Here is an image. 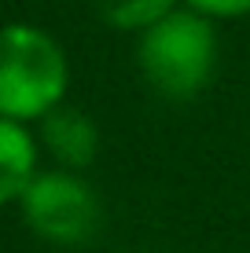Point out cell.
I'll return each instance as SVG.
<instances>
[{"instance_id":"1","label":"cell","mask_w":250,"mask_h":253,"mask_svg":"<svg viewBox=\"0 0 250 253\" xmlns=\"http://www.w3.org/2000/svg\"><path fill=\"white\" fill-rule=\"evenodd\" d=\"M70 59L63 44L41 26H0V118L19 125L41 121L66 103Z\"/></svg>"},{"instance_id":"2","label":"cell","mask_w":250,"mask_h":253,"mask_svg":"<svg viewBox=\"0 0 250 253\" xmlns=\"http://www.w3.org/2000/svg\"><path fill=\"white\" fill-rule=\"evenodd\" d=\"M136 66L144 81L166 99H195L217 70V30L213 19L177 7L162 22L140 33Z\"/></svg>"},{"instance_id":"3","label":"cell","mask_w":250,"mask_h":253,"mask_svg":"<svg viewBox=\"0 0 250 253\" xmlns=\"http://www.w3.org/2000/svg\"><path fill=\"white\" fill-rule=\"evenodd\" d=\"M22 220L37 239L55 246H81L100 231V198L70 169H37L19 198Z\"/></svg>"},{"instance_id":"4","label":"cell","mask_w":250,"mask_h":253,"mask_svg":"<svg viewBox=\"0 0 250 253\" xmlns=\"http://www.w3.org/2000/svg\"><path fill=\"white\" fill-rule=\"evenodd\" d=\"M41 147L51 154L55 169H70V172H81L89 169L92 162L100 158V128L85 110L70 107H55L51 114L41 118Z\"/></svg>"},{"instance_id":"5","label":"cell","mask_w":250,"mask_h":253,"mask_svg":"<svg viewBox=\"0 0 250 253\" xmlns=\"http://www.w3.org/2000/svg\"><path fill=\"white\" fill-rule=\"evenodd\" d=\"M41 143L26 125L11 118H0V206L19 202L30 180L37 176Z\"/></svg>"},{"instance_id":"6","label":"cell","mask_w":250,"mask_h":253,"mask_svg":"<svg viewBox=\"0 0 250 253\" xmlns=\"http://www.w3.org/2000/svg\"><path fill=\"white\" fill-rule=\"evenodd\" d=\"M177 7L180 0H96V15L103 26L118 33H144Z\"/></svg>"},{"instance_id":"7","label":"cell","mask_w":250,"mask_h":253,"mask_svg":"<svg viewBox=\"0 0 250 253\" xmlns=\"http://www.w3.org/2000/svg\"><path fill=\"white\" fill-rule=\"evenodd\" d=\"M180 4L206 15V19H239V15H250V0H180Z\"/></svg>"}]
</instances>
